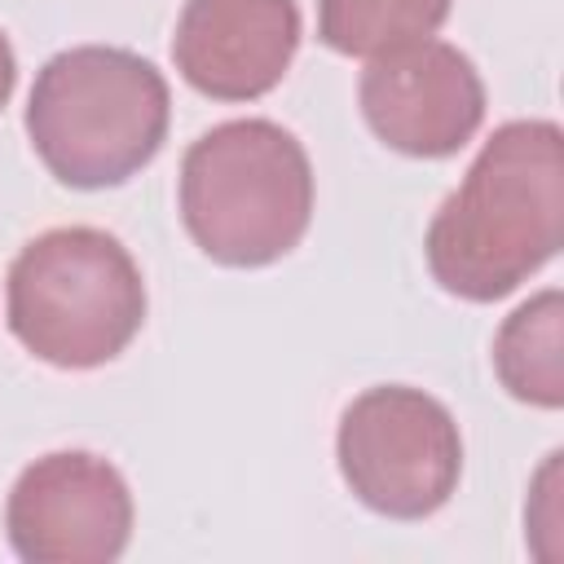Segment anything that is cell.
<instances>
[{"label":"cell","mask_w":564,"mask_h":564,"mask_svg":"<svg viewBox=\"0 0 564 564\" xmlns=\"http://www.w3.org/2000/svg\"><path fill=\"white\" fill-rule=\"evenodd\" d=\"M564 242V132L511 119L471 159L427 225L423 256L441 291L494 304L529 282Z\"/></svg>","instance_id":"1"},{"label":"cell","mask_w":564,"mask_h":564,"mask_svg":"<svg viewBox=\"0 0 564 564\" xmlns=\"http://www.w3.org/2000/svg\"><path fill=\"white\" fill-rule=\"evenodd\" d=\"M172 93L132 48L79 44L48 57L31 84L26 137L70 189H110L137 176L167 137Z\"/></svg>","instance_id":"2"},{"label":"cell","mask_w":564,"mask_h":564,"mask_svg":"<svg viewBox=\"0 0 564 564\" xmlns=\"http://www.w3.org/2000/svg\"><path fill=\"white\" fill-rule=\"evenodd\" d=\"M181 220L229 269H260L300 247L313 220V163L273 119L207 128L181 159Z\"/></svg>","instance_id":"3"},{"label":"cell","mask_w":564,"mask_h":564,"mask_svg":"<svg viewBox=\"0 0 564 564\" xmlns=\"http://www.w3.org/2000/svg\"><path fill=\"white\" fill-rule=\"evenodd\" d=\"M4 291L13 339L57 370H97L145 326V282L132 251L93 225L31 238L9 264Z\"/></svg>","instance_id":"4"},{"label":"cell","mask_w":564,"mask_h":564,"mask_svg":"<svg viewBox=\"0 0 564 564\" xmlns=\"http://www.w3.org/2000/svg\"><path fill=\"white\" fill-rule=\"evenodd\" d=\"M335 458L361 507L388 520H427L458 489L463 436L432 392L379 383L344 405Z\"/></svg>","instance_id":"5"},{"label":"cell","mask_w":564,"mask_h":564,"mask_svg":"<svg viewBox=\"0 0 564 564\" xmlns=\"http://www.w3.org/2000/svg\"><path fill=\"white\" fill-rule=\"evenodd\" d=\"M4 533L26 564H110L132 538V489L101 454H44L18 471Z\"/></svg>","instance_id":"6"},{"label":"cell","mask_w":564,"mask_h":564,"mask_svg":"<svg viewBox=\"0 0 564 564\" xmlns=\"http://www.w3.org/2000/svg\"><path fill=\"white\" fill-rule=\"evenodd\" d=\"M357 101L370 132L410 159H449L485 123V79L445 40H419L375 57Z\"/></svg>","instance_id":"7"},{"label":"cell","mask_w":564,"mask_h":564,"mask_svg":"<svg viewBox=\"0 0 564 564\" xmlns=\"http://www.w3.org/2000/svg\"><path fill=\"white\" fill-rule=\"evenodd\" d=\"M300 31L295 0H185L172 62L212 101H256L282 84Z\"/></svg>","instance_id":"8"},{"label":"cell","mask_w":564,"mask_h":564,"mask_svg":"<svg viewBox=\"0 0 564 564\" xmlns=\"http://www.w3.org/2000/svg\"><path fill=\"white\" fill-rule=\"evenodd\" d=\"M494 370L516 401L538 410L564 405V295L555 286L524 300L498 326Z\"/></svg>","instance_id":"9"},{"label":"cell","mask_w":564,"mask_h":564,"mask_svg":"<svg viewBox=\"0 0 564 564\" xmlns=\"http://www.w3.org/2000/svg\"><path fill=\"white\" fill-rule=\"evenodd\" d=\"M449 18V0H317V35L344 57H383L432 40Z\"/></svg>","instance_id":"10"},{"label":"cell","mask_w":564,"mask_h":564,"mask_svg":"<svg viewBox=\"0 0 564 564\" xmlns=\"http://www.w3.org/2000/svg\"><path fill=\"white\" fill-rule=\"evenodd\" d=\"M13 84H18V57H13V44H9V35L0 31V110L9 106V97H13Z\"/></svg>","instance_id":"11"}]
</instances>
